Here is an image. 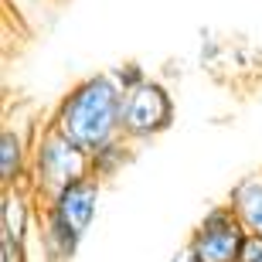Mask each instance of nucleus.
<instances>
[{"label": "nucleus", "instance_id": "f03ea898", "mask_svg": "<svg viewBox=\"0 0 262 262\" xmlns=\"http://www.w3.org/2000/svg\"><path fill=\"white\" fill-rule=\"evenodd\" d=\"M92 177V154L72 143L51 123L34 129L31 136V191L38 201H51L65 187Z\"/></svg>", "mask_w": 262, "mask_h": 262}, {"label": "nucleus", "instance_id": "20e7f679", "mask_svg": "<svg viewBox=\"0 0 262 262\" xmlns=\"http://www.w3.org/2000/svg\"><path fill=\"white\" fill-rule=\"evenodd\" d=\"M245 235H249V228L235 214L232 204H218L198 222L187 245L194 249V255L201 262H238Z\"/></svg>", "mask_w": 262, "mask_h": 262}, {"label": "nucleus", "instance_id": "6e6552de", "mask_svg": "<svg viewBox=\"0 0 262 262\" xmlns=\"http://www.w3.org/2000/svg\"><path fill=\"white\" fill-rule=\"evenodd\" d=\"M133 150H136L133 140H126V136H116L113 143L99 146L96 154H92V174H96L99 181H109V177L123 174V167L133 160Z\"/></svg>", "mask_w": 262, "mask_h": 262}, {"label": "nucleus", "instance_id": "7ed1b4c3", "mask_svg": "<svg viewBox=\"0 0 262 262\" xmlns=\"http://www.w3.org/2000/svg\"><path fill=\"white\" fill-rule=\"evenodd\" d=\"M174 96L164 82L157 78H146L136 89H129L126 99H123V136L133 140V143H146L154 136L167 133L174 126Z\"/></svg>", "mask_w": 262, "mask_h": 262}, {"label": "nucleus", "instance_id": "39448f33", "mask_svg": "<svg viewBox=\"0 0 262 262\" xmlns=\"http://www.w3.org/2000/svg\"><path fill=\"white\" fill-rule=\"evenodd\" d=\"M38 225V201L31 187H4L0 194V235L24 249V242L31 238Z\"/></svg>", "mask_w": 262, "mask_h": 262}, {"label": "nucleus", "instance_id": "9d476101", "mask_svg": "<svg viewBox=\"0 0 262 262\" xmlns=\"http://www.w3.org/2000/svg\"><path fill=\"white\" fill-rule=\"evenodd\" d=\"M238 262H262V235L249 232L242 242V252H238Z\"/></svg>", "mask_w": 262, "mask_h": 262}, {"label": "nucleus", "instance_id": "423d86ee", "mask_svg": "<svg viewBox=\"0 0 262 262\" xmlns=\"http://www.w3.org/2000/svg\"><path fill=\"white\" fill-rule=\"evenodd\" d=\"M31 140L14 126L0 133V184L4 187H31Z\"/></svg>", "mask_w": 262, "mask_h": 262}, {"label": "nucleus", "instance_id": "0eeeda50", "mask_svg": "<svg viewBox=\"0 0 262 262\" xmlns=\"http://www.w3.org/2000/svg\"><path fill=\"white\" fill-rule=\"evenodd\" d=\"M225 204H232L235 214L245 222L249 232L262 235V170H259V174L242 177V181L232 187V194H228Z\"/></svg>", "mask_w": 262, "mask_h": 262}, {"label": "nucleus", "instance_id": "f257e3e1", "mask_svg": "<svg viewBox=\"0 0 262 262\" xmlns=\"http://www.w3.org/2000/svg\"><path fill=\"white\" fill-rule=\"evenodd\" d=\"M123 99H126V89L116 82V75L96 72V75H85L82 82H75L58 99L48 123L61 129L82 150L96 154L99 146L123 136V123H119L123 119Z\"/></svg>", "mask_w": 262, "mask_h": 262}, {"label": "nucleus", "instance_id": "f8f14e48", "mask_svg": "<svg viewBox=\"0 0 262 262\" xmlns=\"http://www.w3.org/2000/svg\"><path fill=\"white\" fill-rule=\"evenodd\" d=\"M31 4H41V0H31Z\"/></svg>", "mask_w": 262, "mask_h": 262}, {"label": "nucleus", "instance_id": "9b49d317", "mask_svg": "<svg viewBox=\"0 0 262 262\" xmlns=\"http://www.w3.org/2000/svg\"><path fill=\"white\" fill-rule=\"evenodd\" d=\"M170 262H201V259L194 255L191 245H184V249H177V252H174V259H170Z\"/></svg>", "mask_w": 262, "mask_h": 262}, {"label": "nucleus", "instance_id": "1a4fd4ad", "mask_svg": "<svg viewBox=\"0 0 262 262\" xmlns=\"http://www.w3.org/2000/svg\"><path fill=\"white\" fill-rule=\"evenodd\" d=\"M113 75H116V82H119L123 89H126V92H129V89H136L140 82H146V72H143L140 65H136V61H126V65H116V68H113Z\"/></svg>", "mask_w": 262, "mask_h": 262}]
</instances>
